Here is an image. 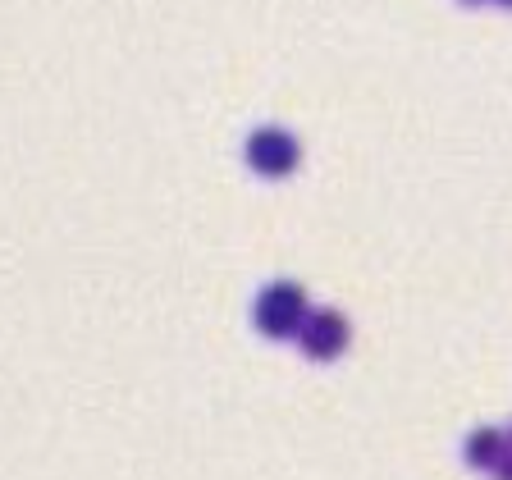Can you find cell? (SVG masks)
I'll list each match as a JSON object with an SVG mask.
<instances>
[{"label":"cell","mask_w":512,"mask_h":480,"mask_svg":"<svg viewBox=\"0 0 512 480\" xmlns=\"http://www.w3.org/2000/svg\"><path fill=\"white\" fill-rule=\"evenodd\" d=\"M494 471H499V476H512V448H503V453H499V462H494Z\"/></svg>","instance_id":"obj_5"},{"label":"cell","mask_w":512,"mask_h":480,"mask_svg":"<svg viewBox=\"0 0 512 480\" xmlns=\"http://www.w3.org/2000/svg\"><path fill=\"white\" fill-rule=\"evenodd\" d=\"M499 5H508V10H512V0H499Z\"/></svg>","instance_id":"obj_7"},{"label":"cell","mask_w":512,"mask_h":480,"mask_svg":"<svg viewBox=\"0 0 512 480\" xmlns=\"http://www.w3.org/2000/svg\"><path fill=\"white\" fill-rule=\"evenodd\" d=\"M307 293H302V284H293V279H279V284H266L261 288V298H256V330L266 334V339H298L302 320H307Z\"/></svg>","instance_id":"obj_1"},{"label":"cell","mask_w":512,"mask_h":480,"mask_svg":"<svg viewBox=\"0 0 512 480\" xmlns=\"http://www.w3.org/2000/svg\"><path fill=\"white\" fill-rule=\"evenodd\" d=\"M467 5H485V0H467Z\"/></svg>","instance_id":"obj_6"},{"label":"cell","mask_w":512,"mask_h":480,"mask_svg":"<svg viewBox=\"0 0 512 480\" xmlns=\"http://www.w3.org/2000/svg\"><path fill=\"white\" fill-rule=\"evenodd\" d=\"M243 156L261 179H284V174H293L302 165V142L288 128H256L247 138Z\"/></svg>","instance_id":"obj_2"},{"label":"cell","mask_w":512,"mask_h":480,"mask_svg":"<svg viewBox=\"0 0 512 480\" xmlns=\"http://www.w3.org/2000/svg\"><path fill=\"white\" fill-rule=\"evenodd\" d=\"M503 448H508V439H503L499 430H476V435L467 439V453H462V458L480 471H494V462H499Z\"/></svg>","instance_id":"obj_4"},{"label":"cell","mask_w":512,"mask_h":480,"mask_svg":"<svg viewBox=\"0 0 512 480\" xmlns=\"http://www.w3.org/2000/svg\"><path fill=\"white\" fill-rule=\"evenodd\" d=\"M348 339H352V325L330 307L307 311V320H302V330H298V343L311 362H334V357H343Z\"/></svg>","instance_id":"obj_3"}]
</instances>
